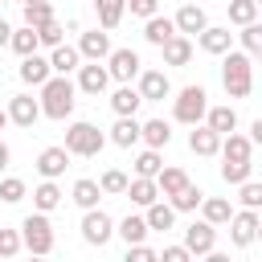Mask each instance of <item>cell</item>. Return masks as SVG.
<instances>
[{
	"mask_svg": "<svg viewBox=\"0 0 262 262\" xmlns=\"http://www.w3.org/2000/svg\"><path fill=\"white\" fill-rule=\"evenodd\" d=\"M143 143L156 147V151H164V147L172 143V123H168V119H147V123H143Z\"/></svg>",
	"mask_w": 262,
	"mask_h": 262,
	"instance_id": "d6a6232c",
	"label": "cell"
},
{
	"mask_svg": "<svg viewBox=\"0 0 262 262\" xmlns=\"http://www.w3.org/2000/svg\"><path fill=\"white\" fill-rule=\"evenodd\" d=\"M20 242H25L29 254L49 258V250H53V221H49V213H29L20 221Z\"/></svg>",
	"mask_w": 262,
	"mask_h": 262,
	"instance_id": "5b68a950",
	"label": "cell"
},
{
	"mask_svg": "<svg viewBox=\"0 0 262 262\" xmlns=\"http://www.w3.org/2000/svg\"><path fill=\"white\" fill-rule=\"evenodd\" d=\"M258 213L254 209H237L233 213V221H229V242L237 246V250H246V246H254L258 242Z\"/></svg>",
	"mask_w": 262,
	"mask_h": 262,
	"instance_id": "30bf717a",
	"label": "cell"
},
{
	"mask_svg": "<svg viewBox=\"0 0 262 262\" xmlns=\"http://www.w3.org/2000/svg\"><path fill=\"white\" fill-rule=\"evenodd\" d=\"M176 20V33L180 37H201L205 29H209V16H205V8L192 0V4H180V12L172 16Z\"/></svg>",
	"mask_w": 262,
	"mask_h": 262,
	"instance_id": "5bb4252c",
	"label": "cell"
},
{
	"mask_svg": "<svg viewBox=\"0 0 262 262\" xmlns=\"http://www.w3.org/2000/svg\"><path fill=\"white\" fill-rule=\"evenodd\" d=\"M12 33H16V29H12V25L0 16V49H4V45H12Z\"/></svg>",
	"mask_w": 262,
	"mask_h": 262,
	"instance_id": "f907efd6",
	"label": "cell"
},
{
	"mask_svg": "<svg viewBox=\"0 0 262 262\" xmlns=\"http://www.w3.org/2000/svg\"><path fill=\"white\" fill-rule=\"evenodd\" d=\"M164 172V156L156 151V147H143L139 156H135V176H143V180H156Z\"/></svg>",
	"mask_w": 262,
	"mask_h": 262,
	"instance_id": "8d00e7d4",
	"label": "cell"
},
{
	"mask_svg": "<svg viewBox=\"0 0 262 262\" xmlns=\"http://www.w3.org/2000/svg\"><path fill=\"white\" fill-rule=\"evenodd\" d=\"M78 53H82V61H106L111 53H115V45H111V33L106 29H86L82 37H78Z\"/></svg>",
	"mask_w": 262,
	"mask_h": 262,
	"instance_id": "9c48e42d",
	"label": "cell"
},
{
	"mask_svg": "<svg viewBox=\"0 0 262 262\" xmlns=\"http://www.w3.org/2000/svg\"><path fill=\"white\" fill-rule=\"evenodd\" d=\"M20 250H25V242H20V229H4V225H0V262L16 258Z\"/></svg>",
	"mask_w": 262,
	"mask_h": 262,
	"instance_id": "ee69618b",
	"label": "cell"
},
{
	"mask_svg": "<svg viewBox=\"0 0 262 262\" xmlns=\"http://www.w3.org/2000/svg\"><path fill=\"white\" fill-rule=\"evenodd\" d=\"M127 201H131V205H139V209H151V205L160 201V184H156V180H143V176H131Z\"/></svg>",
	"mask_w": 262,
	"mask_h": 262,
	"instance_id": "4316f807",
	"label": "cell"
},
{
	"mask_svg": "<svg viewBox=\"0 0 262 262\" xmlns=\"http://www.w3.org/2000/svg\"><path fill=\"white\" fill-rule=\"evenodd\" d=\"M221 86L229 98H250L254 90V57L246 49H229L221 57Z\"/></svg>",
	"mask_w": 262,
	"mask_h": 262,
	"instance_id": "7a4b0ae2",
	"label": "cell"
},
{
	"mask_svg": "<svg viewBox=\"0 0 262 262\" xmlns=\"http://www.w3.org/2000/svg\"><path fill=\"white\" fill-rule=\"evenodd\" d=\"M115 147H135L139 139H143V123L139 119H115V127H111V135H106Z\"/></svg>",
	"mask_w": 262,
	"mask_h": 262,
	"instance_id": "cb8c5ba5",
	"label": "cell"
},
{
	"mask_svg": "<svg viewBox=\"0 0 262 262\" xmlns=\"http://www.w3.org/2000/svg\"><path fill=\"white\" fill-rule=\"evenodd\" d=\"M70 201H74L82 213H90V209H98V201H102V184H98V180H90V176H82V180H74Z\"/></svg>",
	"mask_w": 262,
	"mask_h": 262,
	"instance_id": "44dd1931",
	"label": "cell"
},
{
	"mask_svg": "<svg viewBox=\"0 0 262 262\" xmlns=\"http://www.w3.org/2000/svg\"><path fill=\"white\" fill-rule=\"evenodd\" d=\"M78 90L82 94H106L111 90V70H106V61H86L82 70H78Z\"/></svg>",
	"mask_w": 262,
	"mask_h": 262,
	"instance_id": "8fae6325",
	"label": "cell"
},
{
	"mask_svg": "<svg viewBox=\"0 0 262 262\" xmlns=\"http://www.w3.org/2000/svg\"><path fill=\"white\" fill-rule=\"evenodd\" d=\"M94 12H98V29H119L123 25V12H127V0H94Z\"/></svg>",
	"mask_w": 262,
	"mask_h": 262,
	"instance_id": "1f68e13d",
	"label": "cell"
},
{
	"mask_svg": "<svg viewBox=\"0 0 262 262\" xmlns=\"http://www.w3.org/2000/svg\"><path fill=\"white\" fill-rule=\"evenodd\" d=\"M16 74H20L25 86H37V90H41V86L53 78V66H49L45 53H33V57H20V70H16Z\"/></svg>",
	"mask_w": 262,
	"mask_h": 262,
	"instance_id": "e0dca14e",
	"label": "cell"
},
{
	"mask_svg": "<svg viewBox=\"0 0 262 262\" xmlns=\"http://www.w3.org/2000/svg\"><path fill=\"white\" fill-rule=\"evenodd\" d=\"M205 127H209V131H217V135L225 139V135H233V131H237V111H233L229 102H221V106H209V115H205Z\"/></svg>",
	"mask_w": 262,
	"mask_h": 262,
	"instance_id": "603a6c76",
	"label": "cell"
},
{
	"mask_svg": "<svg viewBox=\"0 0 262 262\" xmlns=\"http://www.w3.org/2000/svg\"><path fill=\"white\" fill-rule=\"evenodd\" d=\"M258 8H262V0H258Z\"/></svg>",
	"mask_w": 262,
	"mask_h": 262,
	"instance_id": "91938a15",
	"label": "cell"
},
{
	"mask_svg": "<svg viewBox=\"0 0 262 262\" xmlns=\"http://www.w3.org/2000/svg\"><path fill=\"white\" fill-rule=\"evenodd\" d=\"M147 233H151V229H147V217H143V213H127V217L115 225V237H123L127 246H143Z\"/></svg>",
	"mask_w": 262,
	"mask_h": 262,
	"instance_id": "7402d4cb",
	"label": "cell"
},
{
	"mask_svg": "<svg viewBox=\"0 0 262 262\" xmlns=\"http://www.w3.org/2000/svg\"><path fill=\"white\" fill-rule=\"evenodd\" d=\"M49 66H53V74H61V78H70L74 70H82V53H78V45H57V49L49 53Z\"/></svg>",
	"mask_w": 262,
	"mask_h": 262,
	"instance_id": "484cf974",
	"label": "cell"
},
{
	"mask_svg": "<svg viewBox=\"0 0 262 262\" xmlns=\"http://www.w3.org/2000/svg\"><path fill=\"white\" fill-rule=\"evenodd\" d=\"M29 196V184L20 180V176H0V201L4 205H16V201H25Z\"/></svg>",
	"mask_w": 262,
	"mask_h": 262,
	"instance_id": "60d3db41",
	"label": "cell"
},
{
	"mask_svg": "<svg viewBox=\"0 0 262 262\" xmlns=\"http://www.w3.org/2000/svg\"><path fill=\"white\" fill-rule=\"evenodd\" d=\"M250 139H254V147H262V115L250 123Z\"/></svg>",
	"mask_w": 262,
	"mask_h": 262,
	"instance_id": "816d5d0a",
	"label": "cell"
},
{
	"mask_svg": "<svg viewBox=\"0 0 262 262\" xmlns=\"http://www.w3.org/2000/svg\"><path fill=\"white\" fill-rule=\"evenodd\" d=\"M41 115L45 119H53V123H66L70 115H74V106H78V82H70V78H61V74H53L45 86H41Z\"/></svg>",
	"mask_w": 262,
	"mask_h": 262,
	"instance_id": "6da1fadb",
	"label": "cell"
},
{
	"mask_svg": "<svg viewBox=\"0 0 262 262\" xmlns=\"http://www.w3.org/2000/svg\"><path fill=\"white\" fill-rule=\"evenodd\" d=\"M192 258H205L209 250H217V225H209L205 217L201 221H192V225H184V242H180Z\"/></svg>",
	"mask_w": 262,
	"mask_h": 262,
	"instance_id": "ba28073f",
	"label": "cell"
},
{
	"mask_svg": "<svg viewBox=\"0 0 262 262\" xmlns=\"http://www.w3.org/2000/svg\"><path fill=\"white\" fill-rule=\"evenodd\" d=\"M172 37H180L176 33V20L172 16H151V20H143V41L147 45H156V49H164Z\"/></svg>",
	"mask_w": 262,
	"mask_h": 262,
	"instance_id": "d6986e66",
	"label": "cell"
},
{
	"mask_svg": "<svg viewBox=\"0 0 262 262\" xmlns=\"http://www.w3.org/2000/svg\"><path fill=\"white\" fill-rule=\"evenodd\" d=\"M188 151H192V156H205V160H209V156H221V135L201 123V127L188 131Z\"/></svg>",
	"mask_w": 262,
	"mask_h": 262,
	"instance_id": "ffe728a7",
	"label": "cell"
},
{
	"mask_svg": "<svg viewBox=\"0 0 262 262\" xmlns=\"http://www.w3.org/2000/svg\"><path fill=\"white\" fill-rule=\"evenodd\" d=\"M70 156H82V160H94L102 147H106V135L94 127V123H86V119H78V123H70L66 127V143H61Z\"/></svg>",
	"mask_w": 262,
	"mask_h": 262,
	"instance_id": "277c9868",
	"label": "cell"
},
{
	"mask_svg": "<svg viewBox=\"0 0 262 262\" xmlns=\"http://www.w3.org/2000/svg\"><path fill=\"white\" fill-rule=\"evenodd\" d=\"M127 8H131V16H143V20L160 16V0H127Z\"/></svg>",
	"mask_w": 262,
	"mask_h": 262,
	"instance_id": "7dc6e473",
	"label": "cell"
},
{
	"mask_svg": "<svg viewBox=\"0 0 262 262\" xmlns=\"http://www.w3.org/2000/svg\"><path fill=\"white\" fill-rule=\"evenodd\" d=\"M106 70H111V82H119V86H131V82H139V74H143V61H139V53H135L131 45H119V49L106 57Z\"/></svg>",
	"mask_w": 262,
	"mask_h": 262,
	"instance_id": "8992f818",
	"label": "cell"
},
{
	"mask_svg": "<svg viewBox=\"0 0 262 262\" xmlns=\"http://www.w3.org/2000/svg\"><path fill=\"white\" fill-rule=\"evenodd\" d=\"M123 262H160V250H151V246H127Z\"/></svg>",
	"mask_w": 262,
	"mask_h": 262,
	"instance_id": "c3c4849f",
	"label": "cell"
},
{
	"mask_svg": "<svg viewBox=\"0 0 262 262\" xmlns=\"http://www.w3.org/2000/svg\"><path fill=\"white\" fill-rule=\"evenodd\" d=\"M12 53H20V57H33L37 49H41V37H37V29H29V25H20L16 33H12V45H8Z\"/></svg>",
	"mask_w": 262,
	"mask_h": 262,
	"instance_id": "f35d334b",
	"label": "cell"
},
{
	"mask_svg": "<svg viewBox=\"0 0 262 262\" xmlns=\"http://www.w3.org/2000/svg\"><path fill=\"white\" fill-rule=\"evenodd\" d=\"M135 90L143 94V102H164V98L172 94V82H168L164 70H143L139 82H135Z\"/></svg>",
	"mask_w": 262,
	"mask_h": 262,
	"instance_id": "2e32d148",
	"label": "cell"
},
{
	"mask_svg": "<svg viewBox=\"0 0 262 262\" xmlns=\"http://www.w3.org/2000/svg\"><path fill=\"white\" fill-rule=\"evenodd\" d=\"M233 213H237V209L229 205V196H205V205H201V217H205L209 225H217V229H221V225H229V221H233Z\"/></svg>",
	"mask_w": 262,
	"mask_h": 262,
	"instance_id": "d4e9b609",
	"label": "cell"
},
{
	"mask_svg": "<svg viewBox=\"0 0 262 262\" xmlns=\"http://www.w3.org/2000/svg\"><path fill=\"white\" fill-rule=\"evenodd\" d=\"M156 184H160V196H168V201H172V196H180L192 180H188V172H184V168H164V172L156 176Z\"/></svg>",
	"mask_w": 262,
	"mask_h": 262,
	"instance_id": "4dcf8cb0",
	"label": "cell"
},
{
	"mask_svg": "<svg viewBox=\"0 0 262 262\" xmlns=\"http://www.w3.org/2000/svg\"><path fill=\"white\" fill-rule=\"evenodd\" d=\"M20 4H37V0H20Z\"/></svg>",
	"mask_w": 262,
	"mask_h": 262,
	"instance_id": "680465c9",
	"label": "cell"
},
{
	"mask_svg": "<svg viewBox=\"0 0 262 262\" xmlns=\"http://www.w3.org/2000/svg\"><path fill=\"white\" fill-rule=\"evenodd\" d=\"M205 115H209V94H205V86H201V82L180 86L176 98H172V119L184 123V127H201Z\"/></svg>",
	"mask_w": 262,
	"mask_h": 262,
	"instance_id": "3957f363",
	"label": "cell"
},
{
	"mask_svg": "<svg viewBox=\"0 0 262 262\" xmlns=\"http://www.w3.org/2000/svg\"><path fill=\"white\" fill-rule=\"evenodd\" d=\"M258 0H229V25H237V29H246V25H254L258 20Z\"/></svg>",
	"mask_w": 262,
	"mask_h": 262,
	"instance_id": "ab89813d",
	"label": "cell"
},
{
	"mask_svg": "<svg viewBox=\"0 0 262 262\" xmlns=\"http://www.w3.org/2000/svg\"><path fill=\"white\" fill-rule=\"evenodd\" d=\"M192 49H196L192 37H172L160 53H164V66H188V61H192Z\"/></svg>",
	"mask_w": 262,
	"mask_h": 262,
	"instance_id": "f1b7e54d",
	"label": "cell"
},
{
	"mask_svg": "<svg viewBox=\"0 0 262 262\" xmlns=\"http://www.w3.org/2000/svg\"><path fill=\"white\" fill-rule=\"evenodd\" d=\"M8 123H12V119H8V106H0V131H4Z\"/></svg>",
	"mask_w": 262,
	"mask_h": 262,
	"instance_id": "11a10c76",
	"label": "cell"
},
{
	"mask_svg": "<svg viewBox=\"0 0 262 262\" xmlns=\"http://www.w3.org/2000/svg\"><path fill=\"white\" fill-rule=\"evenodd\" d=\"M139 106H143V94H139L135 86H115V90H111V111H115V119H135Z\"/></svg>",
	"mask_w": 262,
	"mask_h": 262,
	"instance_id": "ac0fdd59",
	"label": "cell"
},
{
	"mask_svg": "<svg viewBox=\"0 0 262 262\" xmlns=\"http://www.w3.org/2000/svg\"><path fill=\"white\" fill-rule=\"evenodd\" d=\"M61 188H57V180H41L37 188H33V213H53L57 205H61Z\"/></svg>",
	"mask_w": 262,
	"mask_h": 262,
	"instance_id": "83f0119b",
	"label": "cell"
},
{
	"mask_svg": "<svg viewBox=\"0 0 262 262\" xmlns=\"http://www.w3.org/2000/svg\"><path fill=\"white\" fill-rule=\"evenodd\" d=\"M160 262H196V258L176 242V246H164V250H160Z\"/></svg>",
	"mask_w": 262,
	"mask_h": 262,
	"instance_id": "681fc988",
	"label": "cell"
},
{
	"mask_svg": "<svg viewBox=\"0 0 262 262\" xmlns=\"http://www.w3.org/2000/svg\"><path fill=\"white\" fill-rule=\"evenodd\" d=\"M258 242H262V221H258Z\"/></svg>",
	"mask_w": 262,
	"mask_h": 262,
	"instance_id": "6f0895ef",
	"label": "cell"
},
{
	"mask_svg": "<svg viewBox=\"0 0 262 262\" xmlns=\"http://www.w3.org/2000/svg\"><path fill=\"white\" fill-rule=\"evenodd\" d=\"M143 217H147V229H156V233H168L176 225V209L168 201H156L151 209H143Z\"/></svg>",
	"mask_w": 262,
	"mask_h": 262,
	"instance_id": "e575fe53",
	"label": "cell"
},
{
	"mask_svg": "<svg viewBox=\"0 0 262 262\" xmlns=\"http://www.w3.org/2000/svg\"><path fill=\"white\" fill-rule=\"evenodd\" d=\"M98 184H102V196H127V188H131V176H127L123 168H106V172L98 176Z\"/></svg>",
	"mask_w": 262,
	"mask_h": 262,
	"instance_id": "74e56055",
	"label": "cell"
},
{
	"mask_svg": "<svg viewBox=\"0 0 262 262\" xmlns=\"http://www.w3.org/2000/svg\"><path fill=\"white\" fill-rule=\"evenodd\" d=\"M168 205H172V209H176V213H196V209H201V205H205V192H201V188H196V184H188V188H184V192H180V196H172V201H168Z\"/></svg>",
	"mask_w": 262,
	"mask_h": 262,
	"instance_id": "b9f144b4",
	"label": "cell"
},
{
	"mask_svg": "<svg viewBox=\"0 0 262 262\" xmlns=\"http://www.w3.org/2000/svg\"><path fill=\"white\" fill-rule=\"evenodd\" d=\"M29 262H45V258H37V254H29Z\"/></svg>",
	"mask_w": 262,
	"mask_h": 262,
	"instance_id": "9f6ffc18",
	"label": "cell"
},
{
	"mask_svg": "<svg viewBox=\"0 0 262 262\" xmlns=\"http://www.w3.org/2000/svg\"><path fill=\"white\" fill-rule=\"evenodd\" d=\"M221 160H254V139L242 135V131L225 135L221 139Z\"/></svg>",
	"mask_w": 262,
	"mask_h": 262,
	"instance_id": "f546056e",
	"label": "cell"
},
{
	"mask_svg": "<svg viewBox=\"0 0 262 262\" xmlns=\"http://www.w3.org/2000/svg\"><path fill=\"white\" fill-rule=\"evenodd\" d=\"M221 180L242 188L246 180H254V160H221Z\"/></svg>",
	"mask_w": 262,
	"mask_h": 262,
	"instance_id": "836d02e7",
	"label": "cell"
},
{
	"mask_svg": "<svg viewBox=\"0 0 262 262\" xmlns=\"http://www.w3.org/2000/svg\"><path fill=\"white\" fill-rule=\"evenodd\" d=\"M237 201H242V209H262V180H246L242 188H237Z\"/></svg>",
	"mask_w": 262,
	"mask_h": 262,
	"instance_id": "bcb514c9",
	"label": "cell"
},
{
	"mask_svg": "<svg viewBox=\"0 0 262 262\" xmlns=\"http://www.w3.org/2000/svg\"><path fill=\"white\" fill-rule=\"evenodd\" d=\"M8 119H12L16 127L33 131V123L41 119V98H33V94H12V98H8Z\"/></svg>",
	"mask_w": 262,
	"mask_h": 262,
	"instance_id": "7c38bea8",
	"label": "cell"
},
{
	"mask_svg": "<svg viewBox=\"0 0 262 262\" xmlns=\"http://www.w3.org/2000/svg\"><path fill=\"white\" fill-rule=\"evenodd\" d=\"M237 41H242V49H246L250 57H262V25H258V20L246 25V29L237 33Z\"/></svg>",
	"mask_w": 262,
	"mask_h": 262,
	"instance_id": "f6af8a7d",
	"label": "cell"
},
{
	"mask_svg": "<svg viewBox=\"0 0 262 262\" xmlns=\"http://www.w3.org/2000/svg\"><path fill=\"white\" fill-rule=\"evenodd\" d=\"M233 37H237V33H229V25H209V29L196 37V45H201V53L225 57V53L233 49Z\"/></svg>",
	"mask_w": 262,
	"mask_h": 262,
	"instance_id": "9a60e30c",
	"label": "cell"
},
{
	"mask_svg": "<svg viewBox=\"0 0 262 262\" xmlns=\"http://www.w3.org/2000/svg\"><path fill=\"white\" fill-rule=\"evenodd\" d=\"M8 160H12V151H8V143H4V139H0V172H4V168H8Z\"/></svg>",
	"mask_w": 262,
	"mask_h": 262,
	"instance_id": "db71d44e",
	"label": "cell"
},
{
	"mask_svg": "<svg viewBox=\"0 0 262 262\" xmlns=\"http://www.w3.org/2000/svg\"><path fill=\"white\" fill-rule=\"evenodd\" d=\"M115 225H119V221H115L106 209H90V213H82V225H78V229H82V242H86V246H98V250H102V246L115 237Z\"/></svg>",
	"mask_w": 262,
	"mask_h": 262,
	"instance_id": "52a82bcc",
	"label": "cell"
},
{
	"mask_svg": "<svg viewBox=\"0 0 262 262\" xmlns=\"http://www.w3.org/2000/svg\"><path fill=\"white\" fill-rule=\"evenodd\" d=\"M37 37H41V49H57V45H66V29H61V20H49V25H41L37 29Z\"/></svg>",
	"mask_w": 262,
	"mask_h": 262,
	"instance_id": "7bdbcfd3",
	"label": "cell"
},
{
	"mask_svg": "<svg viewBox=\"0 0 262 262\" xmlns=\"http://www.w3.org/2000/svg\"><path fill=\"white\" fill-rule=\"evenodd\" d=\"M205 262H233V258H229L225 250H209V254H205Z\"/></svg>",
	"mask_w": 262,
	"mask_h": 262,
	"instance_id": "f5cc1de1",
	"label": "cell"
},
{
	"mask_svg": "<svg viewBox=\"0 0 262 262\" xmlns=\"http://www.w3.org/2000/svg\"><path fill=\"white\" fill-rule=\"evenodd\" d=\"M70 160H74V156H70L61 143H53V147H45V151L37 156V176H41V180H57V176H66Z\"/></svg>",
	"mask_w": 262,
	"mask_h": 262,
	"instance_id": "4fadbf2b",
	"label": "cell"
},
{
	"mask_svg": "<svg viewBox=\"0 0 262 262\" xmlns=\"http://www.w3.org/2000/svg\"><path fill=\"white\" fill-rule=\"evenodd\" d=\"M20 16H25V25H29V29H41V25L57 20V12H53V4H49V0H37V4H20Z\"/></svg>",
	"mask_w": 262,
	"mask_h": 262,
	"instance_id": "d590c367",
	"label": "cell"
}]
</instances>
